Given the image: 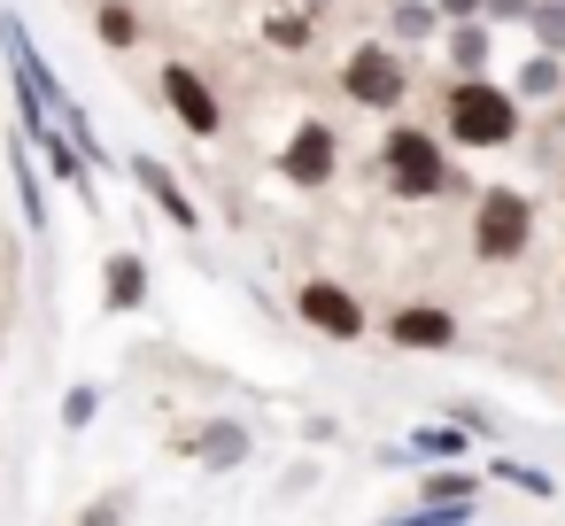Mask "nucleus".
Masks as SVG:
<instances>
[{
    "instance_id": "4be33fe9",
    "label": "nucleus",
    "mask_w": 565,
    "mask_h": 526,
    "mask_svg": "<svg viewBox=\"0 0 565 526\" xmlns=\"http://www.w3.org/2000/svg\"><path fill=\"white\" fill-rule=\"evenodd\" d=\"M94 418H102V387H94V379H78V387L63 395V433H86Z\"/></svg>"
},
{
    "instance_id": "bb28decb",
    "label": "nucleus",
    "mask_w": 565,
    "mask_h": 526,
    "mask_svg": "<svg viewBox=\"0 0 565 526\" xmlns=\"http://www.w3.org/2000/svg\"><path fill=\"white\" fill-rule=\"evenodd\" d=\"M287 9H310V17H318V24H326V17H333V9H341V0H287Z\"/></svg>"
},
{
    "instance_id": "6ab92c4d",
    "label": "nucleus",
    "mask_w": 565,
    "mask_h": 526,
    "mask_svg": "<svg viewBox=\"0 0 565 526\" xmlns=\"http://www.w3.org/2000/svg\"><path fill=\"white\" fill-rule=\"evenodd\" d=\"M32 155H47L55 186H71V194H86V202H94V163H86V155L71 148V132H63V125H55V132H47V140L32 148Z\"/></svg>"
},
{
    "instance_id": "5701e85b",
    "label": "nucleus",
    "mask_w": 565,
    "mask_h": 526,
    "mask_svg": "<svg viewBox=\"0 0 565 526\" xmlns=\"http://www.w3.org/2000/svg\"><path fill=\"white\" fill-rule=\"evenodd\" d=\"M488 480L526 487V495H557V480H550V472H534V464H519V457H495V464H488Z\"/></svg>"
},
{
    "instance_id": "aec40b11",
    "label": "nucleus",
    "mask_w": 565,
    "mask_h": 526,
    "mask_svg": "<svg viewBox=\"0 0 565 526\" xmlns=\"http://www.w3.org/2000/svg\"><path fill=\"white\" fill-rule=\"evenodd\" d=\"M418 503H480V472L472 464H426Z\"/></svg>"
},
{
    "instance_id": "20e7f679",
    "label": "nucleus",
    "mask_w": 565,
    "mask_h": 526,
    "mask_svg": "<svg viewBox=\"0 0 565 526\" xmlns=\"http://www.w3.org/2000/svg\"><path fill=\"white\" fill-rule=\"evenodd\" d=\"M333 86H341V101L364 109V117H403V101H411V55H403L395 40H356V47L341 55Z\"/></svg>"
},
{
    "instance_id": "393cba45",
    "label": "nucleus",
    "mask_w": 565,
    "mask_h": 526,
    "mask_svg": "<svg viewBox=\"0 0 565 526\" xmlns=\"http://www.w3.org/2000/svg\"><path fill=\"white\" fill-rule=\"evenodd\" d=\"M78 526H125V495H102V503H94Z\"/></svg>"
},
{
    "instance_id": "f03ea898",
    "label": "nucleus",
    "mask_w": 565,
    "mask_h": 526,
    "mask_svg": "<svg viewBox=\"0 0 565 526\" xmlns=\"http://www.w3.org/2000/svg\"><path fill=\"white\" fill-rule=\"evenodd\" d=\"M434 132L465 155H503L526 132V101L503 78H441V125Z\"/></svg>"
},
{
    "instance_id": "7ed1b4c3",
    "label": "nucleus",
    "mask_w": 565,
    "mask_h": 526,
    "mask_svg": "<svg viewBox=\"0 0 565 526\" xmlns=\"http://www.w3.org/2000/svg\"><path fill=\"white\" fill-rule=\"evenodd\" d=\"M534 225H542V210H534V194H526V186H472L465 248H472V264L503 271V264H519V256L534 248Z\"/></svg>"
},
{
    "instance_id": "b1692460",
    "label": "nucleus",
    "mask_w": 565,
    "mask_h": 526,
    "mask_svg": "<svg viewBox=\"0 0 565 526\" xmlns=\"http://www.w3.org/2000/svg\"><path fill=\"white\" fill-rule=\"evenodd\" d=\"M480 17H488V24H526L534 0H480Z\"/></svg>"
},
{
    "instance_id": "f8f14e48",
    "label": "nucleus",
    "mask_w": 565,
    "mask_h": 526,
    "mask_svg": "<svg viewBox=\"0 0 565 526\" xmlns=\"http://www.w3.org/2000/svg\"><path fill=\"white\" fill-rule=\"evenodd\" d=\"M194 464H210V472H233V464H248V449H256V433L241 426V418H210L194 441H179Z\"/></svg>"
},
{
    "instance_id": "39448f33",
    "label": "nucleus",
    "mask_w": 565,
    "mask_h": 526,
    "mask_svg": "<svg viewBox=\"0 0 565 526\" xmlns=\"http://www.w3.org/2000/svg\"><path fill=\"white\" fill-rule=\"evenodd\" d=\"M156 94H163V109H171V125L186 132V140H217L225 132V94L210 86V71L202 63H163L156 71Z\"/></svg>"
},
{
    "instance_id": "ddd939ff",
    "label": "nucleus",
    "mask_w": 565,
    "mask_h": 526,
    "mask_svg": "<svg viewBox=\"0 0 565 526\" xmlns=\"http://www.w3.org/2000/svg\"><path fill=\"white\" fill-rule=\"evenodd\" d=\"M511 94H519L526 109H557V101H565V55H542V47H534V55L511 71Z\"/></svg>"
},
{
    "instance_id": "dca6fc26",
    "label": "nucleus",
    "mask_w": 565,
    "mask_h": 526,
    "mask_svg": "<svg viewBox=\"0 0 565 526\" xmlns=\"http://www.w3.org/2000/svg\"><path fill=\"white\" fill-rule=\"evenodd\" d=\"M465 449H472V433H465L457 418H434V426H418V433H411V449H403V457H418V464H465ZM403 457H395V464H403Z\"/></svg>"
},
{
    "instance_id": "0eeeda50",
    "label": "nucleus",
    "mask_w": 565,
    "mask_h": 526,
    "mask_svg": "<svg viewBox=\"0 0 565 526\" xmlns=\"http://www.w3.org/2000/svg\"><path fill=\"white\" fill-rule=\"evenodd\" d=\"M295 318H302L310 333H326V341H364V333H372V310H364L356 287H341V279H302V287H295Z\"/></svg>"
},
{
    "instance_id": "423d86ee",
    "label": "nucleus",
    "mask_w": 565,
    "mask_h": 526,
    "mask_svg": "<svg viewBox=\"0 0 565 526\" xmlns=\"http://www.w3.org/2000/svg\"><path fill=\"white\" fill-rule=\"evenodd\" d=\"M279 179H287L295 194H326V186L341 179V132H333L326 117H302V125L279 140Z\"/></svg>"
},
{
    "instance_id": "cd10ccee",
    "label": "nucleus",
    "mask_w": 565,
    "mask_h": 526,
    "mask_svg": "<svg viewBox=\"0 0 565 526\" xmlns=\"http://www.w3.org/2000/svg\"><path fill=\"white\" fill-rule=\"evenodd\" d=\"M557 294H565V279H557Z\"/></svg>"
},
{
    "instance_id": "9b49d317",
    "label": "nucleus",
    "mask_w": 565,
    "mask_h": 526,
    "mask_svg": "<svg viewBox=\"0 0 565 526\" xmlns=\"http://www.w3.org/2000/svg\"><path fill=\"white\" fill-rule=\"evenodd\" d=\"M441 55H449V78H488V63H495V24H488V17L441 24Z\"/></svg>"
},
{
    "instance_id": "f3484780",
    "label": "nucleus",
    "mask_w": 565,
    "mask_h": 526,
    "mask_svg": "<svg viewBox=\"0 0 565 526\" xmlns=\"http://www.w3.org/2000/svg\"><path fill=\"white\" fill-rule=\"evenodd\" d=\"M94 40H102L109 55H132V47L148 40V24H140L132 0H94Z\"/></svg>"
},
{
    "instance_id": "a878e982",
    "label": "nucleus",
    "mask_w": 565,
    "mask_h": 526,
    "mask_svg": "<svg viewBox=\"0 0 565 526\" xmlns=\"http://www.w3.org/2000/svg\"><path fill=\"white\" fill-rule=\"evenodd\" d=\"M434 9H441V24H472V17H480V0H434Z\"/></svg>"
},
{
    "instance_id": "2eb2a0df",
    "label": "nucleus",
    "mask_w": 565,
    "mask_h": 526,
    "mask_svg": "<svg viewBox=\"0 0 565 526\" xmlns=\"http://www.w3.org/2000/svg\"><path fill=\"white\" fill-rule=\"evenodd\" d=\"M9 179H17V210H24V233H47V186L32 171V140L17 132L9 140Z\"/></svg>"
},
{
    "instance_id": "f257e3e1",
    "label": "nucleus",
    "mask_w": 565,
    "mask_h": 526,
    "mask_svg": "<svg viewBox=\"0 0 565 526\" xmlns=\"http://www.w3.org/2000/svg\"><path fill=\"white\" fill-rule=\"evenodd\" d=\"M380 186L395 202H449V194H472L465 171H457V148L434 132V125H411V117H387L380 132Z\"/></svg>"
},
{
    "instance_id": "6e6552de",
    "label": "nucleus",
    "mask_w": 565,
    "mask_h": 526,
    "mask_svg": "<svg viewBox=\"0 0 565 526\" xmlns=\"http://www.w3.org/2000/svg\"><path fill=\"white\" fill-rule=\"evenodd\" d=\"M380 333H387L395 348H411V356H441V348L465 341V325H457L449 302H395V310L380 318Z\"/></svg>"
},
{
    "instance_id": "a211bd4d",
    "label": "nucleus",
    "mask_w": 565,
    "mask_h": 526,
    "mask_svg": "<svg viewBox=\"0 0 565 526\" xmlns=\"http://www.w3.org/2000/svg\"><path fill=\"white\" fill-rule=\"evenodd\" d=\"M310 40H318V17L310 9H287V0L264 9V47L271 55H310Z\"/></svg>"
},
{
    "instance_id": "412c9836",
    "label": "nucleus",
    "mask_w": 565,
    "mask_h": 526,
    "mask_svg": "<svg viewBox=\"0 0 565 526\" xmlns=\"http://www.w3.org/2000/svg\"><path fill=\"white\" fill-rule=\"evenodd\" d=\"M526 40L542 55H565V0H534V17H526Z\"/></svg>"
},
{
    "instance_id": "4468645a",
    "label": "nucleus",
    "mask_w": 565,
    "mask_h": 526,
    "mask_svg": "<svg viewBox=\"0 0 565 526\" xmlns=\"http://www.w3.org/2000/svg\"><path fill=\"white\" fill-rule=\"evenodd\" d=\"M380 40H395L403 55H418V47L441 40V9H434V0H387V32Z\"/></svg>"
},
{
    "instance_id": "1a4fd4ad",
    "label": "nucleus",
    "mask_w": 565,
    "mask_h": 526,
    "mask_svg": "<svg viewBox=\"0 0 565 526\" xmlns=\"http://www.w3.org/2000/svg\"><path fill=\"white\" fill-rule=\"evenodd\" d=\"M125 179L148 194V210H156V217H171L179 233H202V202L186 194V179H179L163 155H148V148H140V155H125Z\"/></svg>"
},
{
    "instance_id": "9d476101",
    "label": "nucleus",
    "mask_w": 565,
    "mask_h": 526,
    "mask_svg": "<svg viewBox=\"0 0 565 526\" xmlns=\"http://www.w3.org/2000/svg\"><path fill=\"white\" fill-rule=\"evenodd\" d=\"M148 294H156L148 256H140V248H117V256L102 264V310H109V318H132V310H148Z\"/></svg>"
}]
</instances>
